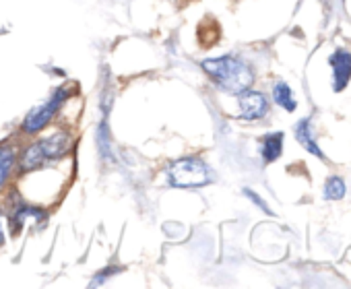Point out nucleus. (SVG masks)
I'll use <instances>...</instances> for the list:
<instances>
[{"instance_id":"f8f14e48","label":"nucleus","mask_w":351,"mask_h":289,"mask_svg":"<svg viewBox=\"0 0 351 289\" xmlns=\"http://www.w3.org/2000/svg\"><path fill=\"white\" fill-rule=\"evenodd\" d=\"M122 268L120 266H110V268H104L101 273H97L93 279H91V287H97V285H104V283H108V279L110 277H114V275H118Z\"/></svg>"},{"instance_id":"20e7f679","label":"nucleus","mask_w":351,"mask_h":289,"mask_svg":"<svg viewBox=\"0 0 351 289\" xmlns=\"http://www.w3.org/2000/svg\"><path fill=\"white\" fill-rule=\"evenodd\" d=\"M73 95V89L69 85H62V87H56L50 97L46 101H42L40 105H36L21 122V134L25 136H36L40 134L42 130H46L52 120L56 118V114L62 110V105L71 99Z\"/></svg>"},{"instance_id":"f257e3e1","label":"nucleus","mask_w":351,"mask_h":289,"mask_svg":"<svg viewBox=\"0 0 351 289\" xmlns=\"http://www.w3.org/2000/svg\"><path fill=\"white\" fill-rule=\"evenodd\" d=\"M73 140L75 138L69 130H56L48 136H42L29 142L17 158V170L21 174H29V172H38L42 168L58 164L60 160L69 155Z\"/></svg>"},{"instance_id":"7ed1b4c3","label":"nucleus","mask_w":351,"mask_h":289,"mask_svg":"<svg viewBox=\"0 0 351 289\" xmlns=\"http://www.w3.org/2000/svg\"><path fill=\"white\" fill-rule=\"evenodd\" d=\"M167 182L173 188H203L207 184L213 182V172L207 166L205 160L197 158V155H189L182 160H176L169 168H167Z\"/></svg>"},{"instance_id":"ddd939ff","label":"nucleus","mask_w":351,"mask_h":289,"mask_svg":"<svg viewBox=\"0 0 351 289\" xmlns=\"http://www.w3.org/2000/svg\"><path fill=\"white\" fill-rule=\"evenodd\" d=\"M244 194H246L248 199H252V201L256 203V207H258V209H263V211H265L267 215H273V211H271V209L267 207V203H265V201H263V199H261V197H258L256 192H252L250 188H244Z\"/></svg>"},{"instance_id":"f03ea898","label":"nucleus","mask_w":351,"mask_h":289,"mask_svg":"<svg viewBox=\"0 0 351 289\" xmlns=\"http://www.w3.org/2000/svg\"><path fill=\"white\" fill-rule=\"evenodd\" d=\"M205 75L223 91L230 95H240L242 91L250 89L254 83V71L246 60L240 56H219V58H207L201 62Z\"/></svg>"},{"instance_id":"39448f33","label":"nucleus","mask_w":351,"mask_h":289,"mask_svg":"<svg viewBox=\"0 0 351 289\" xmlns=\"http://www.w3.org/2000/svg\"><path fill=\"white\" fill-rule=\"evenodd\" d=\"M238 101H240V118L246 122L263 120L269 114V101L261 91L246 89L238 95Z\"/></svg>"},{"instance_id":"423d86ee","label":"nucleus","mask_w":351,"mask_h":289,"mask_svg":"<svg viewBox=\"0 0 351 289\" xmlns=\"http://www.w3.org/2000/svg\"><path fill=\"white\" fill-rule=\"evenodd\" d=\"M330 66H332V87H335V91H343L345 85L351 79V52L337 50L330 56Z\"/></svg>"},{"instance_id":"9b49d317","label":"nucleus","mask_w":351,"mask_h":289,"mask_svg":"<svg viewBox=\"0 0 351 289\" xmlns=\"http://www.w3.org/2000/svg\"><path fill=\"white\" fill-rule=\"evenodd\" d=\"M322 194H324L326 201H341L345 197V180L339 178V176L328 178L326 184H324V192Z\"/></svg>"},{"instance_id":"9d476101","label":"nucleus","mask_w":351,"mask_h":289,"mask_svg":"<svg viewBox=\"0 0 351 289\" xmlns=\"http://www.w3.org/2000/svg\"><path fill=\"white\" fill-rule=\"evenodd\" d=\"M273 99H275V103H277L279 108H283L285 112H295V108H298V101H295V97H293V91H291L289 85L283 83V81H279V83L273 85Z\"/></svg>"},{"instance_id":"6e6552de","label":"nucleus","mask_w":351,"mask_h":289,"mask_svg":"<svg viewBox=\"0 0 351 289\" xmlns=\"http://www.w3.org/2000/svg\"><path fill=\"white\" fill-rule=\"evenodd\" d=\"M295 138H298V142L302 144V147H304L308 153H312V155L318 158V160H324L320 147L316 144V138H314V132H312V124H310L308 118H304V120L298 122V126H295Z\"/></svg>"},{"instance_id":"1a4fd4ad","label":"nucleus","mask_w":351,"mask_h":289,"mask_svg":"<svg viewBox=\"0 0 351 289\" xmlns=\"http://www.w3.org/2000/svg\"><path fill=\"white\" fill-rule=\"evenodd\" d=\"M283 153V132H271L267 136H263L261 142V155L267 164L277 162Z\"/></svg>"},{"instance_id":"0eeeda50","label":"nucleus","mask_w":351,"mask_h":289,"mask_svg":"<svg viewBox=\"0 0 351 289\" xmlns=\"http://www.w3.org/2000/svg\"><path fill=\"white\" fill-rule=\"evenodd\" d=\"M17 149L11 142H0V194L9 186L17 170Z\"/></svg>"}]
</instances>
